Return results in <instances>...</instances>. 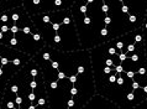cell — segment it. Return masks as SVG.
<instances>
[{
	"label": "cell",
	"instance_id": "obj_1",
	"mask_svg": "<svg viewBox=\"0 0 147 109\" xmlns=\"http://www.w3.org/2000/svg\"><path fill=\"white\" fill-rule=\"evenodd\" d=\"M109 5L105 0H76L71 7L77 34L82 50H90L101 43L110 41L109 30L105 25V18Z\"/></svg>",
	"mask_w": 147,
	"mask_h": 109
},
{
	"label": "cell",
	"instance_id": "obj_2",
	"mask_svg": "<svg viewBox=\"0 0 147 109\" xmlns=\"http://www.w3.org/2000/svg\"><path fill=\"white\" fill-rule=\"evenodd\" d=\"M48 51L51 60H55L58 63V71L64 72L66 77L69 74H76L77 83L73 87L78 89V97L74 102L73 109H82L96 94L92 70L90 51L78 50L61 52L53 48H48Z\"/></svg>",
	"mask_w": 147,
	"mask_h": 109
},
{
	"label": "cell",
	"instance_id": "obj_3",
	"mask_svg": "<svg viewBox=\"0 0 147 109\" xmlns=\"http://www.w3.org/2000/svg\"><path fill=\"white\" fill-rule=\"evenodd\" d=\"M105 3L109 5L108 15L111 20L110 25L108 26L110 40H114L121 35L127 34V32L135 31L134 26L129 21V14L122 13L121 10L124 3L120 0H105Z\"/></svg>",
	"mask_w": 147,
	"mask_h": 109
},
{
	"label": "cell",
	"instance_id": "obj_4",
	"mask_svg": "<svg viewBox=\"0 0 147 109\" xmlns=\"http://www.w3.org/2000/svg\"><path fill=\"white\" fill-rule=\"evenodd\" d=\"M141 29H142V35H144V51L147 57V29L144 26H141Z\"/></svg>",
	"mask_w": 147,
	"mask_h": 109
},
{
	"label": "cell",
	"instance_id": "obj_5",
	"mask_svg": "<svg viewBox=\"0 0 147 109\" xmlns=\"http://www.w3.org/2000/svg\"><path fill=\"white\" fill-rule=\"evenodd\" d=\"M57 76H58V79H63V78H66V74H64V72H62V71H58V73H57Z\"/></svg>",
	"mask_w": 147,
	"mask_h": 109
},
{
	"label": "cell",
	"instance_id": "obj_6",
	"mask_svg": "<svg viewBox=\"0 0 147 109\" xmlns=\"http://www.w3.org/2000/svg\"><path fill=\"white\" fill-rule=\"evenodd\" d=\"M125 73H126V74H127V76H129V77H130V78H132V79H134L135 72H132V71H127V72H125Z\"/></svg>",
	"mask_w": 147,
	"mask_h": 109
},
{
	"label": "cell",
	"instance_id": "obj_7",
	"mask_svg": "<svg viewBox=\"0 0 147 109\" xmlns=\"http://www.w3.org/2000/svg\"><path fill=\"white\" fill-rule=\"evenodd\" d=\"M27 109H36V107L34 106V104H31V106H30V107H28Z\"/></svg>",
	"mask_w": 147,
	"mask_h": 109
},
{
	"label": "cell",
	"instance_id": "obj_8",
	"mask_svg": "<svg viewBox=\"0 0 147 109\" xmlns=\"http://www.w3.org/2000/svg\"><path fill=\"white\" fill-rule=\"evenodd\" d=\"M146 15H147V11H146Z\"/></svg>",
	"mask_w": 147,
	"mask_h": 109
}]
</instances>
